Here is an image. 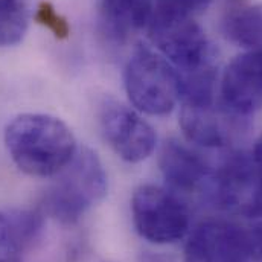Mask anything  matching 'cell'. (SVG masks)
I'll use <instances>...</instances> for the list:
<instances>
[{"label":"cell","mask_w":262,"mask_h":262,"mask_svg":"<svg viewBox=\"0 0 262 262\" xmlns=\"http://www.w3.org/2000/svg\"><path fill=\"white\" fill-rule=\"evenodd\" d=\"M107 174L98 154L76 149L43 196L45 212L63 224H75L107 194Z\"/></svg>","instance_id":"obj_2"},{"label":"cell","mask_w":262,"mask_h":262,"mask_svg":"<svg viewBox=\"0 0 262 262\" xmlns=\"http://www.w3.org/2000/svg\"><path fill=\"white\" fill-rule=\"evenodd\" d=\"M252 156H253V159H255V162H256L258 168L261 169V172H262V134H261V137L258 139L256 145H255V149H253Z\"/></svg>","instance_id":"obj_17"},{"label":"cell","mask_w":262,"mask_h":262,"mask_svg":"<svg viewBox=\"0 0 262 262\" xmlns=\"http://www.w3.org/2000/svg\"><path fill=\"white\" fill-rule=\"evenodd\" d=\"M227 37L247 51L262 52V5H252L232 12L226 20Z\"/></svg>","instance_id":"obj_13"},{"label":"cell","mask_w":262,"mask_h":262,"mask_svg":"<svg viewBox=\"0 0 262 262\" xmlns=\"http://www.w3.org/2000/svg\"><path fill=\"white\" fill-rule=\"evenodd\" d=\"M43 215L28 209H0V262H23L41 238Z\"/></svg>","instance_id":"obj_11"},{"label":"cell","mask_w":262,"mask_h":262,"mask_svg":"<svg viewBox=\"0 0 262 262\" xmlns=\"http://www.w3.org/2000/svg\"><path fill=\"white\" fill-rule=\"evenodd\" d=\"M146 29L159 54L179 75L215 67V49L194 15L156 9Z\"/></svg>","instance_id":"obj_3"},{"label":"cell","mask_w":262,"mask_h":262,"mask_svg":"<svg viewBox=\"0 0 262 262\" xmlns=\"http://www.w3.org/2000/svg\"><path fill=\"white\" fill-rule=\"evenodd\" d=\"M207 185L218 207L249 218L262 216V172L252 154L230 156Z\"/></svg>","instance_id":"obj_7"},{"label":"cell","mask_w":262,"mask_h":262,"mask_svg":"<svg viewBox=\"0 0 262 262\" xmlns=\"http://www.w3.org/2000/svg\"><path fill=\"white\" fill-rule=\"evenodd\" d=\"M131 213L137 233L152 244L177 243L191 227L188 206L172 192L154 185H142L134 191Z\"/></svg>","instance_id":"obj_6"},{"label":"cell","mask_w":262,"mask_h":262,"mask_svg":"<svg viewBox=\"0 0 262 262\" xmlns=\"http://www.w3.org/2000/svg\"><path fill=\"white\" fill-rule=\"evenodd\" d=\"M29 26L26 0H0V48H9L23 40Z\"/></svg>","instance_id":"obj_14"},{"label":"cell","mask_w":262,"mask_h":262,"mask_svg":"<svg viewBox=\"0 0 262 262\" xmlns=\"http://www.w3.org/2000/svg\"><path fill=\"white\" fill-rule=\"evenodd\" d=\"M99 122L105 140L121 159L137 163L152 154L156 131L130 107L105 99L99 108Z\"/></svg>","instance_id":"obj_8"},{"label":"cell","mask_w":262,"mask_h":262,"mask_svg":"<svg viewBox=\"0 0 262 262\" xmlns=\"http://www.w3.org/2000/svg\"><path fill=\"white\" fill-rule=\"evenodd\" d=\"M247 233H249L252 256L262 258V223L252 227V230H247Z\"/></svg>","instance_id":"obj_16"},{"label":"cell","mask_w":262,"mask_h":262,"mask_svg":"<svg viewBox=\"0 0 262 262\" xmlns=\"http://www.w3.org/2000/svg\"><path fill=\"white\" fill-rule=\"evenodd\" d=\"M160 169L165 180L176 189L192 192L210 180L209 163L179 140H168L160 152Z\"/></svg>","instance_id":"obj_12"},{"label":"cell","mask_w":262,"mask_h":262,"mask_svg":"<svg viewBox=\"0 0 262 262\" xmlns=\"http://www.w3.org/2000/svg\"><path fill=\"white\" fill-rule=\"evenodd\" d=\"M5 145L25 174L43 179L57 176L78 149L64 122L41 113H26L11 121L5 130Z\"/></svg>","instance_id":"obj_1"},{"label":"cell","mask_w":262,"mask_h":262,"mask_svg":"<svg viewBox=\"0 0 262 262\" xmlns=\"http://www.w3.org/2000/svg\"><path fill=\"white\" fill-rule=\"evenodd\" d=\"M249 258L252 250L247 230L229 221L212 220L194 229L183 262H247Z\"/></svg>","instance_id":"obj_9"},{"label":"cell","mask_w":262,"mask_h":262,"mask_svg":"<svg viewBox=\"0 0 262 262\" xmlns=\"http://www.w3.org/2000/svg\"><path fill=\"white\" fill-rule=\"evenodd\" d=\"M124 81L133 105L151 116L171 113L180 99V79L176 69L146 46H139L131 54Z\"/></svg>","instance_id":"obj_5"},{"label":"cell","mask_w":262,"mask_h":262,"mask_svg":"<svg viewBox=\"0 0 262 262\" xmlns=\"http://www.w3.org/2000/svg\"><path fill=\"white\" fill-rule=\"evenodd\" d=\"M40 18L45 21V23H48V26L51 28V29H54L58 35H66L67 34V26H66V23L54 12V9L52 8H49L48 5H45L41 9H40Z\"/></svg>","instance_id":"obj_15"},{"label":"cell","mask_w":262,"mask_h":262,"mask_svg":"<svg viewBox=\"0 0 262 262\" xmlns=\"http://www.w3.org/2000/svg\"><path fill=\"white\" fill-rule=\"evenodd\" d=\"M180 99L183 102L180 125L186 137L196 145L224 148L247 130L249 118L226 105L221 96L216 98L215 85L186 89Z\"/></svg>","instance_id":"obj_4"},{"label":"cell","mask_w":262,"mask_h":262,"mask_svg":"<svg viewBox=\"0 0 262 262\" xmlns=\"http://www.w3.org/2000/svg\"><path fill=\"white\" fill-rule=\"evenodd\" d=\"M220 96L243 116L262 108V52L247 51L236 57L223 73Z\"/></svg>","instance_id":"obj_10"}]
</instances>
